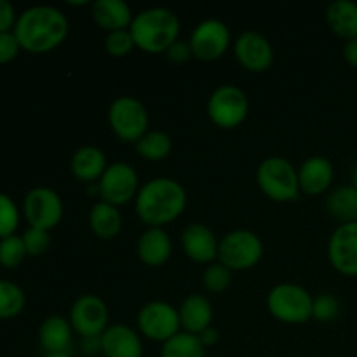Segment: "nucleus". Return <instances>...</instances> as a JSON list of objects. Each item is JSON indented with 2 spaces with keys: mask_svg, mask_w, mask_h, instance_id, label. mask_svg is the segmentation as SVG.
I'll list each match as a JSON object with an SVG mask.
<instances>
[{
  "mask_svg": "<svg viewBox=\"0 0 357 357\" xmlns=\"http://www.w3.org/2000/svg\"><path fill=\"white\" fill-rule=\"evenodd\" d=\"M68 28V17L58 7L33 6L17 16L13 31L23 49L30 52H45L65 40Z\"/></svg>",
  "mask_w": 357,
  "mask_h": 357,
  "instance_id": "nucleus-1",
  "label": "nucleus"
},
{
  "mask_svg": "<svg viewBox=\"0 0 357 357\" xmlns=\"http://www.w3.org/2000/svg\"><path fill=\"white\" fill-rule=\"evenodd\" d=\"M187 208V192L180 181L167 176L152 178L136 195V215L145 225L164 227Z\"/></svg>",
  "mask_w": 357,
  "mask_h": 357,
  "instance_id": "nucleus-2",
  "label": "nucleus"
},
{
  "mask_svg": "<svg viewBox=\"0 0 357 357\" xmlns=\"http://www.w3.org/2000/svg\"><path fill=\"white\" fill-rule=\"evenodd\" d=\"M180 17L167 7H150L135 16L131 35L136 47L146 52H164L180 38Z\"/></svg>",
  "mask_w": 357,
  "mask_h": 357,
  "instance_id": "nucleus-3",
  "label": "nucleus"
},
{
  "mask_svg": "<svg viewBox=\"0 0 357 357\" xmlns=\"http://www.w3.org/2000/svg\"><path fill=\"white\" fill-rule=\"evenodd\" d=\"M257 183L275 202L296 201L300 195L298 169L284 157H267L257 169Z\"/></svg>",
  "mask_w": 357,
  "mask_h": 357,
  "instance_id": "nucleus-4",
  "label": "nucleus"
},
{
  "mask_svg": "<svg viewBox=\"0 0 357 357\" xmlns=\"http://www.w3.org/2000/svg\"><path fill=\"white\" fill-rule=\"evenodd\" d=\"M314 298L303 286L281 282L268 291L267 307L272 316L286 324H303L312 319Z\"/></svg>",
  "mask_w": 357,
  "mask_h": 357,
  "instance_id": "nucleus-5",
  "label": "nucleus"
},
{
  "mask_svg": "<svg viewBox=\"0 0 357 357\" xmlns=\"http://www.w3.org/2000/svg\"><path fill=\"white\" fill-rule=\"evenodd\" d=\"M261 257H264V243L251 230H232L220 241L218 260L232 272L253 268L261 260Z\"/></svg>",
  "mask_w": 357,
  "mask_h": 357,
  "instance_id": "nucleus-6",
  "label": "nucleus"
},
{
  "mask_svg": "<svg viewBox=\"0 0 357 357\" xmlns=\"http://www.w3.org/2000/svg\"><path fill=\"white\" fill-rule=\"evenodd\" d=\"M108 122L119 139L136 143L149 131L150 117L138 98L119 96L108 108Z\"/></svg>",
  "mask_w": 357,
  "mask_h": 357,
  "instance_id": "nucleus-7",
  "label": "nucleus"
},
{
  "mask_svg": "<svg viewBox=\"0 0 357 357\" xmlns=\"http://www.w3.org/2000/svg\"><path fill=\"white\" fill-rule=\"evenodd\" d=\"M250 114V100L241 87L223 84L216 87L208 100V115L215 126L234 129L243 124Z\"/></svg>",
  "mask_w": 357,
  "mask_h": 357,
  "instance_id": "nucleus-8",
  "label": "nucleus"
},
{
  "mask_svg": "<svg viewBox=\"0 0 357 357\" xmlns=\"http://www.w3.org/2000/svg\"><path fill=\"white\" fill-rule=\"evenodd\" d=\"M136 321H138L139 333L153 342H162L164 344L176 333H180V312H178L176 307L162 302V300H153V302L145 303L139 309Z\"/></svg>",
  "mask_w": 357,
  "mask_h": 357,
  "instance_id": "nucleus-9",
  "label": "nucleus"
},
{
  "mask_svg": "<svg viewBox=\"0 0 357 357\" xmlns=\"http://www.w3.org/2000/svg\"><path fill=\"white\" fill-rule=\"evenodd\" d=\"M138 173L128 162H112L98 181L101 201L114 206H122L138 195Z\"/></svg>",
  "mask_w": 357,
  "mask_h": 357,
  "instance_id": "nucleus-10",
  "label": "nucleus"
},
{
  "mask_svg": "<svg viewBox=\"0 0 357 357\" xmlns=\"http://www.w3.org/2000/svg\"><path fill=\"white\" fill-rule=\"evenodd\" d=\"M23 211L30 227L51 230L61 222L63 201L52 188L35 187L24 197Z\"/></svg>",
  "mask_w": 357,
  "mask_h": 357,
  "instance_id": "nucleus-11",
  "label": "nucleus"
},
{
  "mask_svg": "<svg viewBox=\"0 0 357 357\" xmlns=\"http://www.w3.org/2000/svg\"><path fill=\"white\" fill-rule=\"evenodd\" d=\"M188 42H190L194 58L201 61H215L222 58L229 49L230 30L222 20L209 17L194 28Z\"/></svg>",
  "mask_w": 357,
  "mask_h": 357,
  "instance_id": "nucleus-12",
  "label": "nucleus"
},
{
  "mask_svg": "<svg viewBox=\"0 0 357 357\" xmlns=\"http://www.w3.org/2000/svg\"><path fill=\"white\" fill-rule=\"evenodd\" d=\"M108 317L107 303L91 293L79 296L70 310V324L82 338L101 337L108 328Z\"/></svg>",
  "mask_w": 357,
  "mask_h": 357,
  "instance_id": "nucleus-13",
  "label": "nucleus"
},
{
  "mask_svg": "<svg viewBox=\"0 0 357 357\" xmlns=\"http://www.w3.org/2000/svg\"><path fill=\"white\" fill-rule=\"evenodd\" d=\"M328 258L337 272L357 275V222L340 223L328 241Z\"/></svg>",
  "mask_w": 357,
  "mask_h": 357,
  "instance_id": "nucleus-14",
  "label": "nucleus"
},
{
  "mask_svg": "<svg viewBox=\"0 0 357 357\" xmlns=\"http://www.w3.org/2000/svg\"><path fill=\"white\" fill-rule=\"evenodd\" d=\"M234 52L241 65L255 73L267 72L274 63V49L264 33L248 30L237 37Z\"/></svg>",
  "mask_w": 357,
  "mask_h": 357,
  "instance_id": "nucleus-15",
  "label": "nucleus"
},
{
  "mask_svg": "<svg viewBox=\"0 0 357 357\" xmlns=\"http://www.w3.org/2000/svg\"><path fill=\"white\" fill-rule=\"evenodd\" d=\"M181 248L190 260L197 264H213L218 258L220 241L204 223H190L181 232Z\"/></svg>",
  "mask_w": 357,
  "mask_h": 357,
  "instance_id": "nucleus-16",
  "label": "nucleus"
},
{
  "mask_svg": "<svg viewBox=\"0 0 357 357\" xmlns=\"http://www.w3.org/2000/svg\"><path fill=\"white\" fill-rule=\"evenodd\" d=\"M335 178V167L330 159L323 155H312L298 167L300 192L307 195L324 194L331 187Z\"/></svg>",
  "mask_w": 357,
  "mask_h": 357,
  "instance_id": "nucleus-17",
  "label": "nucleus"
},
{
  "mask_svg": "<svg viewBox=\"0 0 357 357\" xmlns=\"http://www.w3.org/2000/svg\"><path fill=\"white\" fill-rule=\"evenodd\" d=\"M101 354L105 357H143L142 338L126 324H112L101 335Z\"/></svg>",
  "mask_w": 357,
  "mask_h": 357,
  "instance_id": "nucleus-18",
  "label": "nucleus"
},
{
  "mask_svg": "<svg viewBox=\"0 0 357 357\" xmlns=\"http://www.w3.org/2000/svg\"><path fill=\"white\" fill-rule=\"evenodd\" d=\"M136 253L139 260L149 267H160L169 260L173 253V243L171 237L162 227H149L139 236L136 244Z\"/></svg>",
  "mask_w": 357,
  "mask_h": 357,
  "instance_id": "nucleus-19",
  "label": "nucleus"
},
{
  "mask_svg": "<svg viewBox=\"0 0 357 357\" xmlns=\"http://www.w3.org/2000/svg\"><path fill=\"white\" fill-rule=\"evenodd\" d=\"M91 16L96 21L98 26L107 30L108 33L129 30L135 20L131 7L124 0H96L91 6Z\"/></svg>",
  "mask_w": 357,
  "mask_h": 357,
  "instance_id": "nucleus-20",
  "label": "nucleus"
},
{
  "mask_svg": "<svg viewBox=\"0 0 357 357\" xmlns=\"http://www.w3.org/2000/svg\"><path fill=\"white\" fill-rule=\"evenodd\" d=\"M73 328L63 316H49L42 321L38 340L47 354H68Z\"/></svg>",
  "mask_w": 357,
  "mask_h": 357,
  "instance_id": "nucleus-21",
  "label": "nucleus"
},
{
  "mask_svg": "<svg viewBox=\"0 0 357 357\" xmlns=\"http://www.w3.org/2000/svg\"><path fill=\"white\" fill-rule=\"evenodd\" d=\"M180 321L181 326L185 328L187 333L199 335L211 326L213 321V305L208 296L192 293L181 302L180 309Z\"/></svg>",
  "mask_w": 357,
  "mask_h": 357,
  "instance_id": "nucleus-22",
  "label": "nucleus"
},
{
  "mask_svg": "<svg viewBox=\"0 0 357 357\" xmlns=\"http://www.w3.org/2000/svg\"><path fill=\"white\" fill-rule=\"evenodd\" d=\"M107 166V157H105L103 150L91 145L77 149L72 155V162H70L73 176L80 181H86V183L100 180Z\"/></svg>",
  "mask_w": 357,
  "mask_h": 357,
  "instance_id": "nucleus-23",
  "label": "nucleus"
},
{
  "mask_svg": "<svg viewBox=\"0 0 357 357\" xmlns=\"http://www.w3.org/2000/svg\"><path fill=\"white\" fill-rule=\"evenodd\" d=\"M326 21L338 37L351 40L357 37V3L352 0H335L326 9Z\"/></svg>",
  "mask_w": 357,
  "mask_h": 357,
  "instance_id": "nucleus-24",
  "label": "nucleus"
},
{
  "mask_svg": "<svg viewBox=\"0 0 357 357\" xmlns=\"http://www.w3.org/2000/svg\"><path fill=\"white\" fill-rule=\"evenodd\" d=\"M89 225L100 239H114L122 230V215L117 206L100 201L91 208Z\"/></svg>",
  "mask_w": 357,
  "mask_h": 357,
  "instance_id": "nucleus-25",
  "label": "nucleus"
},
{
  "mask_svg": "<svg viewBox=\"0 0 357 357\" xmlns=\"http://www.w3.org/2000/svg\"><path fill=\"white\" fill-rule=\"evenodd\" d=\"M326 211L342 223L357 222V188L352 185L335 188L326 199Z\"/></svg>",
  "mask_w": 357,
  "mask_h": 357,
  "instance_id": "nucleus-26",
  "label": "nucleus"
},
{
  "mask_svg": "<svg viewBox=\"0 0 357 357\" xmlns=\"http://www.w3.org/2000/svg\"><path fill=\"white\" fill-rule=\"evenodd\" d=\"M160 357H206V347L197 335L180 331L173 338L164 342Z\"/></svg>",
  "mask_w": 357,
  "mask_h": 357,
  "instance_id": "nucleus-27",
  "label": "nucleus"
},
{
  "mask_svg": "<svg viewBox=\"0 0 357 357\" xmlns=\"http://www.w3.org/2000/svg\"><path fill=\"white\" fill-rule=\"evenodd\" d=\"M173 150V139L164 131H146L136 142V152L146 160H162Z\"/></svg>",
  "mask_w": 357,
  "mask_h": 357,
  "instance_id": "nucleus-28",
  "label": "nucleus"
},
{
  "mask_svg": "<svg viewBox=\"0 0 357 357\" xmlns=\"http://www.w3.org/2000/svg\"><path fill=\"white\" fill-rule=\"evenodd\" d=\"M26 296L16 282L0 279V319L14 317L24 309Z\"/></svg>",
  "mask_w": 357,
  "mask_h": 357,
  "instance_id": "nucleus-29",
  "label": "nucleus"
},
{
  "mask_svg": "<svg viewBox=\"0 0 357 357\" xmlns=\"http://www.w3.org/2000/svg\"><path fill=\"white\" fill-rule=\"evenodd\" d=\"M202 284L209 293H215V295L227 291L232 284V271L220 261L209 264L202 274Z\"/></svg>",
  "mask_w": 357,
  "mask_h": 357,
  "instance_id": "nucleus-30",
  "label": "nucleus"
},
{
  "mask_svg": "<svg viewBox=\"0 0 357 357\" xmlns=\"http://www.w3.org/2000/svg\"><path fill=\"white\" fill-rule=\"evenodd\" d=\"M26 248H24L23 237L16 236H7L0 239V264L7 268H14L24 260L26 257Z\"/></svg>",
  "mask_w": 357,
  "mask_h": 357,
  "instance_id": "nucleus-31",
  "label": "nucleus"
},
{
  "mask_svg": "<svg viewBox=\"0 0 357 357\" xmlns=\"http://www.w3.org/2000/svg\"><path fill=\"white\" fill-rule=\"evenodd\" d=\"M20 223V211L17 206L9 195L0 192V237L13 236Z\"/></svg>",
  "mask_w": 357,
  "mask_h": 357,
  "instance_id": "nucleus-32",
  "label": "nucleus"
},
{
  "mask_svg": "<svg viewBox=\"0 0 357 357\" xmlns=\"http://www.w3.org/2000/svg\"><path fill=\"white\" fill-rule=\"evenodd\" d=\"M340 314V302L337 296L330 295V293H323V295L316 296L312 303V317L319 323H330L335 321Z\"/></svg>",
  "mask_w": 357,
  "mask_h": 357,
  "instance_id": "nucleus-33",
  "label": "nucleus"
},
{
  "mask_svg": "<svg viewBox=\"0 0 357 357\" xmlns=\"http://www.w3.org/2000/svg\"><path fill=\"white\" fill-rule=\"evenodd\" d=\"M132 47H136L135 38H132L131 30H119V31H110L105 38V49L110 56L114 58H122V56H128L132 51Z\"/></svg>",
  "mask_w": 357,
  "mask_h": 357,
  "instance_id": "nucleus-34",
  "label": "nucleus"
},
{
  "mask_svg": "<svg viewBox=\"0 0 357 357\" xmlns=\"http://www.w3.org/2000/svg\"><path fill=\"white\" fill-rule=\"evenodd\" d=\"M23 243L26 248V253L31 257H38L47 251L49 244H51V237H49V230L37 229V227H28L23 232Z\"/></svg>",
  "mask_w": 357,
  "mask_h": 357,
  "instance_id": "nucleus-35",
  "label": "nucleus"
},
{
  "mask_svg": "<svg viewBox=\"0 0 357 357\" xmlns=\"http://www.w3.org/2000/svg\"><path fill=\"white\" fill-rule=\"evenodd\" d=\"M21 45L17 42L14 31H2L0 33V63H9L20 52Z\"/></svg>",
  "mask_w": 357,
  "mask_h": 357,
  "instance_id": "nucleus-36",
  "label": "nucleus"
},
{
  "mask_svg": "<svg viewBox=\"0 0 357 357\" xmlns=\"http://www.w3.org/2000/svg\"><path fill=\"white\" fill-rule=\"evenodd\" d=\"M166 54H167V58L174 63H185V61H188L192 56H194L192 54L190 42L183 40V38H178L176 42H173V44L167 47Z\"/></svg>",
  "mask_w": 357,
  "mask_h": 357,
  "instance_id": "nucleus-37",
  "label": "nucleus"
},
{
  "mask_svg": "<svg viewBox=\"0 0 357 357\" xmlns=\"http://www.w3.org/2000/svg\"><path fill=\"white\" fill-rule=\"evenodd\" d=\"M16 10L9 0H0V33L2 31H10L16 24Z\"/></svg>",
  "mask_w": 357,
  "mask_h": 357,
  "instance_id": "nucleus-38",
  "label": "nucleus"
},
{
  "mask_svg": "<svg viewBox=\"0 0 357 357\" xmlns=\"http://www.w3.org/2000/svg\"><path fill=\"white\" fill-rule=\"evenodd\" d=\"M197 337H199V340L202 342V345H204L206 349H209L220 342V331L216 330V328L209 326V328H206L202 333H199Z\"/></svg>",
  "mask_w": 357,
  "mask_h": 357,
  "instance_id": "nucleus-39",
  "label": "nucleus"
},
{
  "mask_svg": "<svg viewBox=\"0 0 357 357\" xmlns=\"http://www.w3.org/2000/svg\"><path fill=\"white\" fill-rule=\"evenodd\" d=\"M344 58L351 66L357 68V37L345 40L344 44Z\"/></svg>",
  "mask_w": 357,
  "mask_h": 357,
  "instance_id": "nucleus-40",
  "label": "nucleus"
},
{
  "mask_svg": "<svg viewBox=\"0 0 357 357\" xmlns=\"http://www.w3.org/2000/svg\"><path fill=\"white\" fill-rule=\"evenodd\" d=\"M84 352L87 356H93L96 352H101V337H93V338H82Z\"/></svg>",
  "mask_w": 357,
  "mask_h": 357,
  "instance_id": "nucleus-41",
  "label": "nucleus"
},
{
  "mask_svg": "<svg viewBox=\"0 0 357 357\" xmlns=\"http://www.w3.org/2000/svg\"><path fill=\"white\" fill-rule=\"evenodd\" d=\"M352 187L357 188V166L354 167V171H352Z\"/></svg>",
  "mask_w": 357,
  "mask_h": 357,
  "instance_id": "nucleus-42",
  "label": "nucleus"
},
{
  "mask_svg": "<svg viewBox=\"0 0 357 357\" xmlns=\"http://www.w3.org/2000/svg\"><path fill=\"white\" fill-rule=\"evenodd\" d=\"M44 357H72L70 354H45Z\"/></svg>",
  "mask_w": 357,
  "mask_h": 357,
  "instance_id": "nucleus-43",
  "label": "nucleus"
}]
</instances>
